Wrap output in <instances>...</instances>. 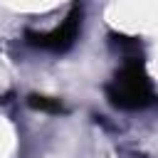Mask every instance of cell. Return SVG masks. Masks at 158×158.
Wrapping results in <instances>:
<instances>
[{"label": "cell", "mask_w": 158, "mask_h": 158, "mask_svg": "<svg viewBox=\"0 0 158 158\" xmlns=\"http://www.w3.org/2000/svg\"><path fill=\"white\" fill-rule=\"evenodd\" d=\"M27 101H30L32 109H40V111H52V114H54V111H62V104H59L57 99H49V96H37V94H32Z\"/></svg>", "instance_id": "cell-3"}, {"label": "cell", "mask_w": 158, "mask_h": 158, "mask_svg": "<svg viewBox=\"0 0 158 158\" xmlns=\"http://www.w3.org/2000/svg\"><path fill=\"white\" fill-rule=\"evenodd\" d=\"M106 94L111 99L114 106L118 109H143L151 104L153 91H151V81L143 72L141 59H128L114 77V81L106 86Z\"/></svg>", "instance_id": "cell-1"}, {"label": "cell", "mask_w": 158, "mask_h": 158, "mask_svg": "<svg viewBox=\"0 0 158 158\" xmlns=\"http://www.w3.org/2000/svg\"><path fill=\"white\" fill-rule=\"evenodd\" d=\"M79 22H81V12L72 10L57 30H52V32H27L25 37L32 47H42V49H49V52H64L74 44L77 32H79Z\"/></svg>", "instance_id": "cell-2"}]
</instances>
